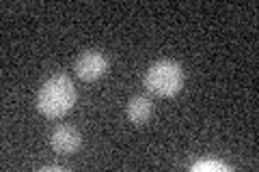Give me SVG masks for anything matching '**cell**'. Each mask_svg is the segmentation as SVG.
Masks as SVG:
<instances>
[{"instance_id": "obj_1", "label": "cell", "mask_w": 259, "mask_h": 172, "mask_svg": "<svg viewBox=\"0 0 259 172\" xmlns=\"http://www.w3.org/2000/svg\"><path fill=\"white\" fill-rule=\"evenodd\" d=\"M76 103V86L69 76L54 73L48 78L37 95V110L46 119H61L65 117Z\"/></svg>"}, {"instance_id": "obj_2", "label": "cell", "mask_w": 259, "mask_h": 172, "mask_svg": "<svg viewBox=\"0 0 259 172\" xmlns=\"http://www.w3.org/2000/svg\"><path fill=\"white\" fill-rule=\"evenodd\" d=\"M147 91L158 97H175L184 86V69L175 61H158L153 63L145 76Z\"/></svg>"}, {"instance_id": "obj_3", "label": "cell", "mask_w": 259, "mask_h": 172, "mask_svg": "<svg viewBox=\"0 0 259 172\" xmlns=\"http://www.w3.org/2000/svg\"><path fill=\"white\" fill-rule=\"evenodd\" d=\"M108 69V59L100 50H87L78 56L76 61V73L80 80L95 82L100 80Z\"/></svg>"}, {"instance_id": "obj_4", "label": "cell", "mask_w": 259, "mask_h": 172, "mask_svg": "<svg viewBox=\"0 0 259 172\" xmlns=\"http://www.w3.org/2000/svg\"><path fill=\"white\" fill-rule=\"evenodd\" d=\"M50 144L59 155H69V153H76L80 149L82 138H80V132L74 125H59L52 132Z\"/></svg>"}, {"instance_id": "obj_5", "label": "cell", "mask_w": 259, "mask_h": 172, "mask_svg": "<svg viewBox=\"0 0 259 172\" xmlns=\"http://www.w3.org/2000/svg\"><path fill=\"white\" fill-rule=\"evenodd\" d=\"M151 117V99L145 95H136L130 99L127 103V119L134 123V125H143L147 123Z\"/></svg>"}, {"instance_id": "obj_6", "label": "cell", "mask_w": 259, "mask_h": 172, "mask_svg": "<svg viewBox=\"0 0 259 172\" xmlns=\"http://www.w3.org/2000/svg\"><path fill=\"white\" fill-rule=\"evenodd\" d=\"M231 168L223 161H214V159H205V161H197L192 166V172H229Z\"/></svg>"}]
</instances>
